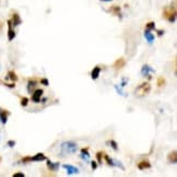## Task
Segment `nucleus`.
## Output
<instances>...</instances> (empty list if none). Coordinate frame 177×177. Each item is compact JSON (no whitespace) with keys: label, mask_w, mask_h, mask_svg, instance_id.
Wrapping results in <instances>:
<instances>
[{"label":"nucleus","mask_w":177,"mask_h":177,"mask_svg":"<svg viewBox=\"0 0 177 177\" xmlns=\"http://www.w3.org/2000/svg\"><path fill=\"white\" fill-rule=\"evenodd\" d=\"M31 162V156H24V158H22L21 160V163H30Z\"/></svg>","instance_id":"27"},{"label":"nucleus","mask_w":177,"mask_h":177,"mask_svg":"<svg viewBox=\"0 0 177 177\" xmlns=\"http://www.w3.org/2000/svg\"><path fill=\"white\" fill-rule=\"evenodd\" d=\"M8 78L11 80L12 82H17L18 81V75H17V73L14 72V71H12V70H10L9 72H8Z\"/></svg>","instance_id":"19"},{"label":"nucleus","mask_w":177,"mask_h":177,"mask_svg":"<svg viewBox=\"0 0 177 177\" xmlns=\"http://www.w3.org/2000/svg\"><path fill=\"white\" fill-rule=\"evenodd\" d=\"M3 85H6V86H8V87H10V89H13L14 86H15V84L14 83H6V82H2V81H0Z\"/></svg>","instance_id":"28"},{"label":"nucleus","mask_w":177,"mask_h":177,"mask_svg":"<svg viewBox=\"0 0 177 177\" xmlns=\"http://www.w3.org/2000/svg\"><path fill=\"white\" fill-rule=\"evenodd\" d=\"M126 66V59L125 58H118L115 62H114V65H113V67L115 70H122V68Z\"/></svg>","instance_id":"5"},{"label":"nucleus","mask_w":177,"mask_h":177,"mask_svg":"<svg viewBox=\"0 0 177 177\" xmlns=\"http://www.w3.org/2000/svg\"><path fill=\"white\" fill-rule=\"evenodd\" d=\"M43 93H44L43 89H37L35 91H33L32 92V101H33L34 103H39Z\"/></svg>","instance_id":"4"},{"label":"nucleus","mask_w":177,"mask_h":177,"mask_svg":"<svg viewBox=\"0 0 177 177\" xmlns=\"http://www.w3.org/2000/svg\"><path fill=\"white\" fill-rule=\"evenodd\" d=\"M107 143H108V144H110V147L113 148L115 151H117V150H118V144H117V142L115 140H110V141H108Z\"/></svg>","instance_id":"24"},{"label":"nucleus","mask_w":177,"mask_h":177,"mask_svg":"<svg viewBox=\"0 0 177 177\" xmlns=\"http://www.w3.org/2000/svg\"><path fill=\"white\" fill-rule=\"evenodd\" d=\"M110 10L113 13H115V14H119V12H120V8H119L118 6H113Z\"/></svg>","instance_id":"25"},{"label":"nucleus","mask_w":177,"mask_h":177,"mask_svg":"<svg viewBox=\"0 0 177 177\" xmlns=\"http://www.w3.org/2000/svg\"><path fill=\"white\" fill-rule=\"evenodd\" d=\"M144 37L147 38V41L149 42V43H153V41H154V35H153L152 33L150 32L149 30H146L144 31Z\"/></svg>","instance_id":"18"},{"label":"nucleus","mask_w":177,"mask_h":177,"mask_svg":"<svg viewBox=\"0 0 177 177\" xmlns=\"http://www.w3.org/2000/svg\"><path fill=\"white\" fill-rule=\"evenodd\" d=\"M104 159H105V161H106V163H107V164L110 165V166H115V163H114V160L113 159H110V156H108V155H107V154H105V153H104V156H103Z\"/></svg>","instance_id":"20"},{"label":"nucleus","mask_w":177,"mask_h":177,"mask_svg":"<svg viewBox=\"0 0 177 177\" xmlns=\"http://www.w3.org/2000/svg\"><path fill=\"white\" fill-rule=\"evenodd\" d=\"M80 156L84 160V161H89V159H90L89 148H82V149H81V154H80Z\"/></svg>","instance_id":"15"},{"label":"nucleus","mask_w":177,"mask_h":177,"mask_svg":"<svg viewBox=\"0 0 177 177\" xmlns=\"http://www.w3.org/2000/svg\"><path fill=\"white\" fill-rule=\"evenodd\" d=\"M150 91H151V84L149 82H142L134 89V93L137 98H143L149 94Z\"/></svg>","instance_id":"1"},{"label":"nucleus","mask_w":177,"mask_h":177,"mask_svg":"<svg viewBox=\"0 0 177 177\" xmlns=\"http://www.w3.org/2000/svg\"><path fill=\"white\" fill-rule=\"evenodd\" d=\"M103 156H104V152H98L96 153V160H98V164H102L103 162Z\"/></svg>","instance_id":"23"},{"label":"nucleus","mask_w":177,"mask_h":177,"mask_svg":"<svg viewBox=\"0 0 177 177\" xmlns=\"http://www.w3.org/2000/svg\"><path fill=\"white\" fill-rule=\"evenodd\" d=\"M11 23H12L13 26H18L22 23V20L20 18V15H19L17 12H14L12 14V18H11Z\"/></svg>","instance_id":"12"},{"label":"nucleus","mask_w":177,"mask_h":177,"mask_svg":"<svg viewBox=\"0 0 177 177\" xmlns=\"http://www.w3.org/2000/svg\"><path fill=\"white\" fill-rule=\"evenodd\" d=\"M137 167H138L140 171L149 170V168H151V163H150V161H148V160H142V161H140V162L137 164Z\"/></svg>","instance_id":"6"},{"label":"nucleus","mask_w":177,"mask_h":177,"mask_svg":"<svg viewBox=\"0 0 177 177\" xmlns=\"http://www.w3.org/2000/svg\"><path fill=\"white\" fill-rule=\"evenodd\" d=\"M165 83H166V80H165V78H163V77H160L159 79H158V81H156V84H158V86H159V87L164 86Z\"/></svg>","instance_id":"21"},{"label":"nucleus","mask_w":177,"mask_h":177,"mask_svg":"<svg viewBox=\"0 0 177 177\" xmlns=\"http://www.w3.org/2000/svg\"><path fill=\"white\" fill-rule=\"evenodd\" d=\"M8 146H9L10 148L14 147V146H15V141L14 140H9L8 141Z\"/></svg>","instance_id":"31"},{"label":"nucleus","mask_w":177,"mask_h":177,"mask_svg":"<svg viewBox=\"0 0 177 177\" xmlns=\"http://www.w3.org/2000/svg\"><path fill=\"white\" fill-rule=\"evenodd\" d=\"M13 177H24V174L23 173H15V174H13Z\"/></svg>","instance_id":"32"},{"label":"nucleus","mask_w":177,"mask_h":177,"mask_svg":"<svg viewBox=\"0 0 177 177\" xmlns=\"http://www.w3.org/2000/svg\"><path fill=\"white\" fill-rule=\"evenodd\" d=\"M91 167H92V170H96V168H98V163H96L95 161L91 162Z\"/></svg>","instance_id":"30"},{"label":"nucleus","mask_w":177,"mask_h":177,"mask_svg":"<svg viewBox=\"0 0 177 177\" xmlns=\"http://www.w3.org/2000/svg\"><path fill=\"white\" fill-rule=\"evenodd\" d=\"M62 167L65 170H67V173L69 175H73V174H78L79 173V170L75 167V166H72V165H69V164H63Z\"/></svg>","instance_id":"8"},{"label":"nucleus","mask_w":177,"mask_h":177,"mask_svg":"<svg viewBox=\"0 0 177 177\" xmlns=\"http://www.w3.org/2000/svg\"><path fill=\"white\" fill-rule=\"evenodd\" d=\"M8 26H9V29H8V39L9 41H12L13 38L15 37V32L13 30V25L11 23V20H9L8 21Z\"/></svg>","instance_id":"10"},{"label":"nucleus","mask_w":177,"mask_h":177,"mask_svg":"<svg viewBox=\"0 0 177 177\" xmlns=\"http://www.w3.org/2000/svg\"><path fill=\"white\" fill-rule=\"evenodd\" d=\"M102 1H110V0H102Z\"/></svg>","instance_id":"35"},{"label":"nucleus","mask_w":177,"mask_h":177,"mask_svg":"<svg viewBox=\"0 0 177 177\" xmlns=\"http://www.w3.org/2000/svg\"><path fill=\"white\" fill-rule=\"evenodd\" d=\"M39 82H41L42 84H44V85H49L48 80H47V79H45V78H44V79H41V80H39Z\"/></svg>","instance_id":"29"},{"label":"nucleus","mask_w":177,"mask_h":177,"mask_svg":"<svg viewBox=\"0 0 177 177\" xmlns=\"http://www.w3.org/2000/svg\"><path fill=\"white\" fill-rule=\"evenodd\" d=\"M0 162H1V158H0Z\"/></svg>","instance_id":"36"},{"label":"nucleus","mask_w":177,"mask_h":177,"mask_svg":"<svg viewBox=\"0 0 177 177\" xmlns=\"http://www.w3.org/2000/svg\"><path fill=\"white\" fill-rule=\"evenodd\" d=\"M154 29H155V23L153 21H150V22H148L147 24H146V30L152 31Z\"/></svg>","instance_id":"22"},{"label":"nucleus","mask_w":177,"mask_h":177,"mask_svg":"<svg viewBox=\"0 0 177 177\" xmlns=\"http://www.w3.org/2000/svg\"><path fill=\"white\" fill-rule=\"evenodd\" d=\"M100 73H101V67H95L93 68V70H92L91 72V78L93 80H96L100 77Z\"/></svg>","instance_id":"16"},{"label":"nucleus","mask_w":177,"mask_h":177,"mask_svg":"<svg viewBox=\"0 0 177 177\" xmlns=\"http://www.w3.org/2000/svg\"><path fill=\"white\" fill-rule=\"evenodd\" d=\"M10 115V112H8L7 110H2L0 108V122H2L3 125L8 122V117Z\"/></svg>","instance_id":"9"},{"label":"nucleus","mask_w":177,"mask_h":177,"mask_svg":"<svg viewBox=\"0 0 177 177\" xmlns=\"http://www.w3.org/2000/svg\"><path fill=\"white\" fill-rule=\"evenodd\" d=\"M27 104H29V98H25V96L21 98V106L25 107V106H27Z\"/></svg>","instance_id":"26"},{"label":"nucleus","mask_w":177,"mask_h":177,"mask_svg":"<svg viewBox=\"0 0 177 177\" xmlns=\"http://www.w3.org/2000/svg\"><path fill=\"white\" fill-rule=\"evenodd\" d=\"M154 72V70H153L152 68L150 67V66H148V65H144L143 67H142V69H141V73H142V75H149V72Z\"/></svg>","instance_id":"17"},{"label":"nucleus","mask_w":177,"mask_h":177,"mask_svg":"<svg viewBox=\"0 0 177 177\" xmlns=\"http://www.w3.org/2000/svg\"><path fill=\"white\" fill-rule=\"evenodd\" d=\"M2 26H3V24H2V22H0V30L2 29Z\"/></svg>","instance_id":"34"},{"label":"nucleus","mask_w":177,"mask_h":177,"mask_svg":"<svg viewBox=\"0 0 177 177\" xmlns=\"http://www.w3.org/2000/svg\"><path fill=\"white\" fill-rule=\"evenodd\" d=\"M163 34H164V31H163V30H159V31H158V35H159V36H162Z\"/></svg>","instance_id":"33"},{"label":"nucleus","mask_w":177,"mask_h":177,"mask_svg":"<svg viewBox=\"0 0 177 177\" xmlns=\"http://www.w3.org/2000/svg\"><path fill=\"white\" fill-rule=\"evenodd\" d=\"M61 153L62 154H70L74 153L77 151V143L73 141H66L63 143H61Z\"/></svg>","instance_id":"3"},{"label":"nucleus","mask_w":177,"mask_h":177,"mask_svg":"<svg viewBox=\"0 0 177 177\" xmlns=\"http://www.w3.org/2000/svg\"><path fill=\"white\" fill-rule=\"evenodd\" d=\"M37 83H38V81H37L36 78H31V79H29V82H27V91H29V93L32 94V92L34 91V89L37 85Z\"/></svg>","instance_id":"7"},{"label":"nucleus","mask_w":177,"mask_h":177,"mask_svg":"<svg viewBox=\"0 0 177 177\" xmlns=\"http://www.w3.org/2000/svg\"><path fill=\"white\" fill-rule=\"evenodd\" d=\"M167 161H168V163H171V164H176V162H177L176 151H173V152H171L167 155Z\"/></svg>","instance_id":"13"},{"label":"nucleus","mask_w":177,"mask_h":177,"mask_svg":"<svg viewBox=\"0 0 177 177\" xmlns=\"http://www.w3.org/2000/svg\"><path fill=\"white\" fill-rule=\"evenodd\" d=\"M44 160H46V156L43 153H37L34 156H31V162H42Z\"/></svg>","instance_id":"14"},{"label":"nucleus","mask_w":177,"mask_h":177,"mask_svg":"<svg viewBox=\"0 0 177 177\" xmlns=\"http://www.w3.org/2000/svg\"><path fill=\"white\" fill-rule=\"evenodd\" d=\"M59 166H60V164H59L58 162H51L50 160H47V167H48L49 171H51V172L57 171V170L59 168Z\"/></svg>","instance_id":"11"},{"label":"nucleus","mask_w":177,"mask_h":177,"mask_svg":"<svg viewBox=\"0 0 177 177\" xmlns=\"http://www.w3.org/2000/svg\"><path fill=\"white\" fill-rule=\"evenodd\" d=\"M163 17L168 22L174 23L175 20H176V8H175V6H170L164 8V10H163Z\"/></svg>","instance_id":"2"}]
</instances>
